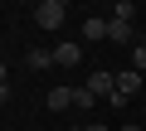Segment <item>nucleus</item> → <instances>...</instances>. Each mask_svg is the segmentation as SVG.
I'll return each mask as SVG.
<instances>
[{
    "label": "nucleus",
    "mask_w": 146,
    "mask_h": 131,
    "mask_svg": "<svg viewBox=\"0 0 146 131\" xmlns=\"http://www.w3.org/2000/svg\"><path fill=\"white\" fill-rule=\"evenodd\" d=\"M131 68H136V73H146V44H136V49H131Z\"/></svg>",
    "instance_id": "obj_11"
},
{
    "label": "nucleus",
    "mask_w": 146,
    "mask_h": 131,
    "mask_svg": "<svg viewBox=\"0 0 146 131\" xmlns=\"http://www.w3.org/2000/svg\"><path fill=\"white\" fill-rule=\"evenodd\" d=\"M122 131H141V126H122Z\"/></svg>",
    "instance_id": "obj_15"
},
{
    "label": "nucleus",
    "mask_w": 146,
    "mask_h": 131,
    "mask_svg": "<svg viewBox=\"0 0 146 131\" xmlns=\"http://www.w3.org/2000/svg\"><path fill=\"white\" fill-rule=\"evenodd\" d=\"M83 39H93V44H98V39H107V20H102V15H93V20L83 24Z\"/></svg>",
    "instance_id": "obj_7"
},
{
    "label": "nucleus",
    "mask_w": 146,
    "mask_h": 131,
    "mask_svg": "<svg viewBox=\"0 0 146 131\" xmlns=\"http://www.w3.org/2000/svg\"><path fill=\"white\" fill-rule=\"evenodd\" d=\"M78 131H107V126H78Z\"/></svg>",
    "instance_id": "obj_13"
},
{
    "label": "nucleus",
    "mask_w": 146,
    "mask_h": 131,
    "mask_svg": "<svg viewBox=\"0 0 146 131\" xmlns=\"http://www.w3.org/2000/svg\"><path fill=\"white\" fill-rule=\"evenodd\" d=\"M107 39L112 44H131V20H107Z\"/></svg>",
    "instance_id": "obj_5"
},
{
    "label": "nucleus",
    "mask_w": 146,
    "mask_h": 131,
    "mask_svg": "<svg viewBox=\"0 0 146 131\" xmlns=\"http://www.w3.org/2000/svg\"><path fill=\"white\" fill-rule=\"evenodd\" d=\"M88 92H93V97H98V92H107V97H112V92H117V73H107V68H98V73L88 78Z\"/></svg>",
    "instance_id": "obj_3"
},
{
    "label": "nucleus",
    "mask_w": 146,
    "mask_h": 131,
    "mask_svg": "<svg viewBox=\"0 0 146 131\" xmlns=\"http://www.w3.org/2000/svg\"><path fill=\"white\" fill-rule=\"evenodd\" d=\"M5 88H10V68L0 63V92H5Z\"/></svg>",
    "instance_id": "obj_12"
},
{
    "label": "nucleus",
    "mask_w": 146,
    "mask_h": 131,
    "mask_svg": "<svg viewBox=\"0 0 146 131\" xmlns=\"http://www.w3.org/2000/svg\"><path fill=\"white\" fill-rule=\"evenodd\" d=\"M44 107H49V112H68V107H73V88H54V92L44 97Z\"/></svg>",
    "instance_id": "obj_4"
},
{
    "label": "nucleus",
    "mask_w": 146,
    "mask_h": 131,
    "mask_svg": "<svg viewBox=\"0 0 146 131\" xmlns=\"http://www.w3.org/2000/svg\"><path fill=\"white\" fill-rule=\"evenodd\" d=\"M131 92H141V73H136V68L117 73V92H112V102L122 107V102H131Z\"/></svg>",
    "instance_id": "obj_2"
},
{
    "label": "nucleus",
    "mask_w": 146,
    "mask_h": 131,
    "mask_svg": "<svg viewBox=\"0 0 146 131\" xmlns=\"http://www.w3.org/2000/svg\"><path fill=\"white\" fill-rule=\"evenodd\" d=\"M49 63H54V53H49V49H29V68H34V73H44Z\"/></svg>",
    "instance_id": "obj_8"
},
{
    "label": "nucleus",
    "mask_w": 146,
    "mask_h": 131,
    "mask_svg": "<svg viewBox=\"0 0 146 131\" xmlns=\"http://www.w3.org/2000/svg\"><path fill=\"white\" fill-rule=\"evenodd\" d=\"M107 20H136V10H131V0H117V5H112V15Z\"/></svg>",
    "instance_id": "obj_10"
},
{
    "label": "nucleus",
    "mask_w": 146,
    "mask_h": 131,
    "mask_svg": "<svg viewBox=\"0 0 146 131\" xmlns=\"http://www.w3.org/2000/svg\"><path fill=\"white\" fill-rule=\"evenodd\" d=\"M78 58H83V49H78V44H58V53H54V63H58V68H73Z\"/></svg>",
    "instance_id": "obj_6"
},
{
    "label": "nucleus",
    "mask_w": 146,
    "mask_h": 131,
    "mask_svg": "<svg viewBox=\"0 0 146 131\" xmlns=\"http://www.w3.org/2000/svg\"><path fill=\"white\" fill-rule=\"evenodd\" d=\"M63 20H68L63 0H39V5H34V24H39V29H58Z\"/></svg>",
    "instance_id": "obj_1"
},
{
    "label": "nucleus",
    "mask_w": 146,
    "mask_h": 131,
    "mask_svg": "<svg viewBox=\"0 0 146 131\" xmlns=\"http://www.w3.org/2000/svg\"><path fill=\"white\" fill-rule=\"evenodd\" d=\"M93 102H98V97H93V92H88V88H73V107H78V112H88V107H93Z\"/></svg>",
    "instance_id": "obj_9"
},
{
    "label": "nucleus",
    "mask_w": 146,
    "mask_h": 131,
    "mask_svg": "<svg viewBox=\"0 0 146 131\" xmlns=\"http://www.w3.org/2000/svg\"><path fill=\"white\" fill-rule=\"evenodd\" d=\"M5 97H10V88H5V92H0V102H5Z\"/></svg>",
    "instance_id": "obj_14"
}]
</instances>
